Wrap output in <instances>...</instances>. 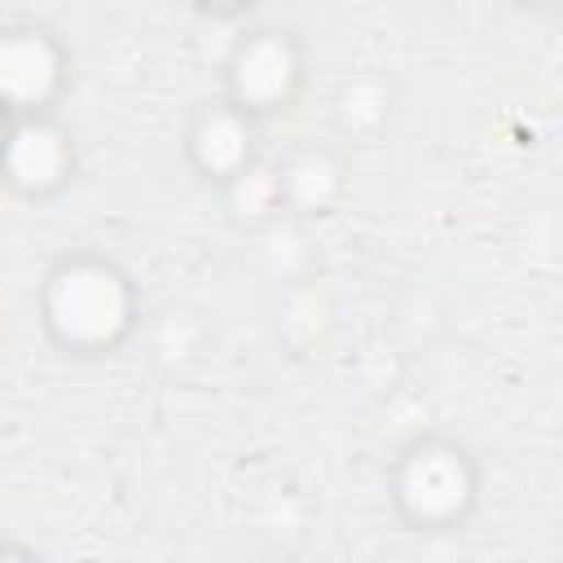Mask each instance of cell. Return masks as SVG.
Returning a JSON list of instances; mask_svg holds the SVG:
<instances>
[{"mask_svg": "<svg viewBox=\"0 0 563 563\" xmlns=\"http://www.w3.org/2000/svg\"><path fill=\"white\" fill-rule=\"evenodd\" d=\"M70 172V141L44 123V119H22L4 132L0 145V176L22 189V194H53Z\"/></svg>", "mask_w": 563, "mask_h": 563, "instance_id": "3957f363", "label": "cell"}, {"mask_svg": "<svg viewBox=\"0 0 563 563\" xmlns=\"http://www.w3.org/2000/svg\"><path fill=\"white\" fill-rule=\"evenodd\" d=\"M189 154L207 180H242L251 163V128L238 106H211L189 132Z\"/></svg>", "mask_w": 563, "mask_h": 563, "instance_id": "5b68a950", "label": "cell"}, {"mask_svg": "<svg viewBox=\"0 0 563 563\" xmlns=\"http://www.w3.org/2000/svg\"><path fill=\"white\" fill-rule=\"evenodd\" d=\"M0 563H40L35 554H26V550H13V545H0Z\"/></svg>", "mask_w": 563, "mask_h": 563, "instance_id": "52a82bcc", "label": "cell"}, {"mask_svg": "<svg viewBox=\"0 0 563 563\" xmlns=\"http://www.w3.org/2000/svg\"><path fill=\"white\" fill-rule=\"evenodd\" d=\"M57 84V57L48 44L22 35L0 44V110H26V119L48 101Z\"/></svg>", "mask_w": 563, "mask_h": 563, "instance_id": "8992f818", "label": "cell"}, {"mask_svg": "<svg viewBox=\"0 0 563 563\" xmlns=\"http://www.w3.org/2000/svg\"><path fill=\"white\" fill-rule=\"evenodd\" d=\"M479 497V471L457 440L422 435L400 449L391 466V501L405 523L422 532L457 528Z\"/></svg>", "mask_w": 563, "mask_h": 563, "instance_id": "7a4b0ae2", "label": "cell"}, {"mask_svg": "<svg viewBox=\"0 0 563 563\" xmlns=\"http://www.w3.org/2000/svg\"><path fill=\"white\" fill-rule=\"evenodd\" d=\"M299 79V66L282 40H255L238 53L233 62V106L242 114L255 110H277L290 101Z\"/></svg>", "mask_w": 563, "mask_h": 563, "instance_id": "277c9868", "label": "cell"}, {"mask_svg": "<svg viewBox=\"0 0 563 563\" xmlns=\"http://www.w3.org/2000/svg\"><path fill=\"white\" fill-rule=\"evenodd\" d=\"M4 132H9V128H4V114H0V145H4Z\"/></svg>", "mask_w": 563, "mask_h": 563, "instance_id": "ba28073f", "label": "cell"}, {"mask_svg": "<svg viewBox=\"0 0 563 563\" xmlns=\"http://www.w3.org/2000/svg\"><path fill=\"white\" fill-rule=\"evenodd\" d=\"M132 282L101 255H66L40 290V321L62 352L97 356L132 330Z\"/></svg>", "mask_w": 563, "mask_h": 563, "instance_id": "6da1fadb", "label": "cell"}]
</instances>
